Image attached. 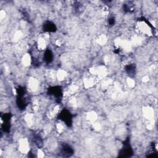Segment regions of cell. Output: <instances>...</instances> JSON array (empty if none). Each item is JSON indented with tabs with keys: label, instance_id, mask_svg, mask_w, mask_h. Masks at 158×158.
I'll return each instance as SVG.
<instances>
[{
	"label": "cell",
	"instance_id": "1",
	"mask_svg": "<svg viewBox=\"0 0 158 158\" xmlns=\"http://www.w3.org/2000/svg\"><path fill=\"white\" fill-rule=\"evenodd\" d=\"M133 154V149L129 143V139H127L123 143V146L119 152V157H128Z\"/></svg>",
	"mask_w": 158,
	"mask_h": 158
},
{
	"label": "cell",
	"instance_id": "2",
	"mask_svg": "<svg viewBox=\"0 0 158 158\" xmlns=\"http://www.w3.org/2000/svg\"><path fill=\"white\" fill-rule=\"evenodd\" d=\"M59 117L60 120H62L64 122H65V123L70 127L72 125V115L71 114V113L67 109H63L59 115Z\"/></svg>",
	"mask_w": 158,
	"mask_h": 158
},
{
	"label": "cell",
	"instance_id": "3",
	"mask_svg": "<svg viewBox=\"0 0 158 158\" xmlns=\"http://www.w3.org/2000/svg\"><path fill=\"white\" fill-rule=\"evenodd\" d=\"M73 153V150L72 148L67 144H63L60 148V154L63 157H70Z\"/></svg>",
	"mask_w": 158,
	"mask_h": 158
},
{
	"label": "cell",
	"instance_id": "4",
	"mask_svg": "<svg viewBox=\"0 0 158 158\" xmlns=\"http://www.w3.org/2000/svg\"><path fill=\"white\" fill-rule=\"evenodd\" d=\"M48 93L49 94L52 95L54 97H55L56 99L60 98L62 93V89L60 88V86H52L50 88L48 89Z\"/></svg>",
	"mask_w": 158,
	"mask_h": 158
},
{
	"label": "cell",
	"instance_id": "5",
	"mask_svg": "<svg viewBox=\"0 0 158 158\" xmlns=\"http://www.w3.org/2000/svg\"><path fill=\"white\" fill-rule=\"evenodd\" d=\"M44 31L49 32H54L56 30V27L54 23L50 21H46L43 25Z\"/></svg>",
	"mask_w": 158,
	"mask_h": 158
},
{
	"label": "cell",
	"instance_id": "6",
	"mask_svg": "<svg viewBox=\"0 0 158 158\" xmlns=\"http://www.w3.org/2000/svg\"><path fill=\"white\" fill-rule=\"evenodd\" d=\"M52 59H53V54L52 51L49 49H46L44 54V60L47 64H48L51 62Z\"/></svg>",
	"mask_w": 158,
	"mask_h": 158
},
{
	"label": "cell",
	"instance_id": "7",
	"mask_svg": "<svg viewBox=\"0 0 158 158\" xmlns=\"http://www.w3.org/2000/svg\"><path fill=\"white\" fill-rule=\"evenodd\" d=\"M125 70L127 73L130 76H133L135 74L136 72V67L134 64H131L130 65H127L125 67Z\"/></svg>",
	"mask_w": 158,
	"mask_h": 158
},
{
	"label": "cell",
	"instance_id": "8",
	"mask_svg": "<svg viewBox=\"0 0 158 158\" xmlns=\"http://www.w3.org/2000/svg\"><path fill=\"white\" fill-rule=\"evenodd\" d=\"M108 22H109V23L110 25H113L114 24V23H115V19L114 17H110L109 19Z\"/></svg>",
	"mask_w": 158,
	"mask_h": 158
}]
</instances>
